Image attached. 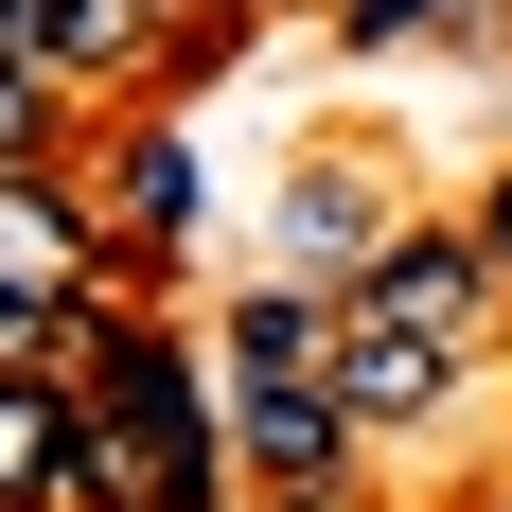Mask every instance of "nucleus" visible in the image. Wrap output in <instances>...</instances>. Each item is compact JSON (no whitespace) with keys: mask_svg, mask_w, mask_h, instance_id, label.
I'll list each match as a JSON object with an SVG mask.
<instances>
[{"mask_svg":"<svg viewBox=\"0 0 512 512\" xmlns=\"http://www.w3.org/2000/svg\"><path fill=\"white\" fill-rule=\"evenodd\" d=\"M354 318H389V336H442V354H477L495 336V301H512V265L477 248V230H389V248L336 283Z\"/></svg>","mask_w":512,"mask_h":512,"instance_id":"nucleus-1","label":"nucleus"},{"mask_svg":"<svg viewBox=\"0 0 512 512\" xmlns=\"http://www.w3.org/2000/svg\"><path fill=\"white\" fill-rule=\"evenodd\" d=\"M124 230H142V248L195 230V159H177V124H124Z\"/></svg>","mask_w":512,"mask_h":512,"instance_id":"nucleus-7","label":"nucleus"},{"mask_svg":"<svg viewBox=\"0 0 512 512\" xmlns=\"http://www.w3.org/2000/svg\"><path fill=\"white\" fill-rule=\"evenodd\" d=\"M53 18H71V0H0V36H18V53H36V36H53Z\"/></svg>","mask_w":512,"mask_h":512,"instance_id":"nucleus-9","label":"nucleus"},{"mask_svg":"<svg viewBox=\"0 0 512 512\" xmlns=\"http://www.w3.org/2000/svg\"><path fill=\"white\" fill-rule=\"evenodd\" d=\"M424 18H460V0H354V36L389 53V36H424Z\"/></svg>","mask_w":512,"mask_h":512,"instance_id":"nucleus-8","label":"nucleus"},{"mask_svg":"<svg viewBox=\"0 0 512 512\" xmlns=\"http://www.w3.org/2000/svg\"><path fill=\"white\" fill-rule=\"evenodd\" d=\"M460 371H477V354H442V336H389V318H354V301H336V407H354L371 442L442 424V407H460Z\"/></svg>","mask_w":512,"mask_h":512,"instance_id":"nucleus-3","label":"nucleus"},{"mask_svg":"<svg viewBox=\"0 0 512 512\" xmlns=\"http://www.w3.org/2000/svg\"><path fill=\"white\" fill-rule=\"evenodd\" d=\"M230 389H336V283H248L230 301Z\"/></svg>","mask_w":512,"mask_h":512,"instance_id":"nucleus-5","label":"nucleus"},{"mask_svg":"<svg viewBox=\"0 0 512 512\" xmlns=\"http://www.w3.org/2000/svg\"><path fill=\"white\" fill-rule=\"evenodd\" d=\"M389 230H407V212H371V177H301V195H283V248H301V265H336V283H354Z\"/></svg>","mask_w":512,"mask_h":512,"instance_id":"nucleus-6","label":"nucleus"},{"mask_svg":"<svg viewBox=\"0 0 512 512\" xmlns=\"http://www.w3.org/2000/svg\"><path fill=\"white\" fill-rule=\"evenodd\" d=\"M371 424L336 407V389H230V477H265V512H318L336 477H354Z\"/></svg>","mask_w":512,"mask_h":512,"instance_id":"nucleus-2","label":"nucleus"},{"mask_svg":"<svg viewBox=\"0 0 512 512\" xmlns=\"http://www.w3.org/2000/svg\"><path fill=\"white\" fill-rule=\"evenodd\" d=\"M0 301H106L89 212H71V177H53V159H0Z\"/></svg>","mask_w":512,"mask_h":512,"instance_id":"nucleus-4","label":"nucleus"},{"mask_svg":"<svg viewBox=\"0 0 512 512\" xmlns=\"http://www.w3.org/2000/svg\"><path fill=\"white\" fill-rule=\"evenodd\" d=\"M477 248H495V265H512V195H495V212H477Z\"/></svg>","mask_w":512,"mask_h":512,"instance_id":"nucleus-10","label":"nucleus"}]
</instances>
